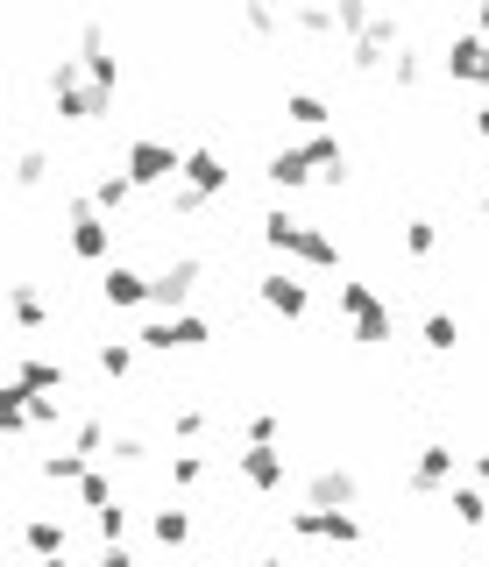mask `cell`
Instances as JSON below:
<instances>
[{
    "label": "cell",
    "instance_id": "obj_1",
    "mask_svg": "<svg viewBox=\"0 0 489 567\" xmlns=\"http://www.w3.org/2000/svg\"><path fill=\"white\" fill-rule=\"evenodd\" d=\"M263 241H270L277 256H298L305 270H334V263H341L334 234H319V227H312V220H298L291 206H270V213H263Z\"/></svg>",
    "mask_w": 489,
    "mask_h": 567
},
{
    "label": "cell",
    "instance_id": "obj_2",
    "mask_svg": "<svg viewBox=\"0 0 489 567\" xmlns=\"http://www.w3.org/2000/svg\"><path fill=\"white\" fill-rule=\"evenodd\" d=\"M107 107H114V93L93 86L86 57H57V64H50V114H57V121H100Z\"/></svg>",
    "mask_w": 489,
    "mask_h": 567
},
{
    "label": "cell",
    "instance_id": "obj_3",
    "mask_svg": "<svg viewBox=\"0 0 489 567\" xmlns=\"http://www.w3.org/2000/svg\"><path fill=\"white\" fill-rule=\"evenodd\" d=\"M64 249L78 263H114V220L93 206V192L64 199Z\"/></svg>",
    "mask_w": 489,
    "mask_h": 567
},
{
    "label": "cell",
    "instance_id": "obj_4",
    "mask_svg": "<svg viewBox=\"0 0 489 567\" xmlns=\"http://www.w3.org/2000/svg\"><path fill=\"white\" fill-rule=\"evenodd\" d=\"M334 305H341V319H348V341H355V348H383L390 327H397L390 305L376 298V284H355V277H348V284L334 291Z\"/></svg>",
    "mask_w": 489,
    "mask_h": 567
},
{
    "label": "cell",
    "instance_id": "obj_5",
    "mask_svg": "<svg viewBox=\"0 0 489 567\" xmlns=\"http://www.w3.org/2000/svg\"><path fill=\"white\" fill-rule=\"evenodd\" d=\"M121 171L135 178V192H149V185H171V178L185 171V149L156 142V135H135V142L121 149Z\"/></svg>",
    "mask_w": 489,
    "mask_h": 567
},
{
    "label": "cell",
    "instance_id": "obj_6",
    "mask_svg": "<svg viewBox=\"0 0 489 567\" xmlns=\"http://www.w3.org/2000/svg\"><path fill=\"white\" fill-rule=\"evenodd\" d=\"M291 539H312V546H362V518L355 511H291Z\"/></svg>",
    "mask_w": 489,
    "mask_h": 567
},
{
    "label": "cell",
    "instance_id": "obj_7",
    "mask_svg": "<svg viewBox=\"0 0 489 567\" xmlns=\"http://www.w3.org/2000/svg\"><path fill=\"white\" fill-rule=\"evenodd\" d=\"M454 482H461V454H454L447 440H426L419 461H412V490H419V497H447Z\"/></svg>",
    "mask_w": 489,
    "mask_h": 567
},
{
    "label": "cell",
    "instance_id": "obj_8",
    "mask_svg": "<svg viewBox=\"0 0 489 567\" xmlns=\"http://www.w3.org/2000/svg\"><path fill=\"white\" fill-rule=\"evenodd\" d=\"M305 504H312V511H355V504H362L355 468H312V475H305Z\"/></svg>",
    "mask_w": 489,
    "mask_h": 567
},
{
    "label": "cell",
    "instance_id": "obj_9",
    "mask_svg": "<svg viewBox=\"0 0 489 567\" xmlns=\"http://www.w3.org/2000/svg\"><path fill=\"white\" fill-rule=\"evenodd\" d=\"M192 291H199V256H178V263H163L156 270V291H149V305L171 319V312H185L192 305Z\"/></svg>",
    "mask_w": 489,
    "mask_h": 567
},
{
    "label": "cell",
    "instance_id": "obj_10",
    "mask_svg": "<svg viewBox=\"0 0 489 567\" xmlns=\"http://www.w3.org/2000/svg\"><path fill=\"white\" fill-rule=\"evenodd\" d=\"M149 291H156V277H142L135 263H107V270H100V305H114V312L149 305Z\"/></svg>",
    "mask_w": 489,
    "mask_h": 567
},
{
    "label": "cell",
    "instance_id": "obj_11",
    "mask_svg": "<svg viewBox=\"0 0 489 567\" xmlns=\"http://www.w3.org/2000/svg\"><path fill=\"white\" fill-rule=\"evenodd\" d=\"M234 475L249 482V490L270 497V490H284V482H291V461H284L277 447H241V454H234Z\"/></svg>",
    "mask_w": 489,
    "mask_h": 567
},
{
    "label": "cell",
    "instance_id": "obj_12",
    "mask_svg": "<svg viewBox=\"0 0 489 567\" xmlns=\"http://www.w3.org/2000/svg\"><path fill=\"white\" fill-rule=\"evenodd\" d=\"M440 64H447V78H461V86H489V43H482L475 29H461Z\"/></svg>",
    "mask_w": 489,
    "mask_h": 567
},
{
    "label": "cell",
    "instance_id": "obj_13",
    "mask_svg": "<svg viewBox=\"0 0 489 567\" xmlns=\"http://www.w3.org/2000/svg\"><path fill=\"white\" fill-rule=\"evenodd\" d=\"M178 185H192V192H213V199H227V185H234V171L220 164V156L199 142V149H185V171H178Z\"/></svg>",
    "mask_w": 489,
    "mask_h": 567
},
{
    "label": "cell",
    "instance_id": "obj_14",
    "mask_svg": "<svg viewBox=\"0 0 489 567\" xmlns=\"http://www.w3.org/2000/svg\"><path fill=\"white\" fill-rule=\"evenodd\" d=\"M256 291H263V305H270V312H284V319H305V312H312V291H305L291 270H270V277H256Z\"/></svg>",
    "mask_w": 489,
    "mask_h": 567
},
{
    "label": "cell",
    "instance_id": "obj_15",
    "mask_svg": "<svg viewBox=\"0 0 489 567\" xmlns=\"http://www.w3.org/2000/svg\"><path fill=\"white\" fill-rule=\"evenodd\" d=\"M263 178L277 185V192H305L319 171H312V156H305V142H291V149H277L270 164H263Z\"/></svg>",
    "mask_w": 489,
    "mask_h": 567
},
{
    "label": "cell",
    "instance_id": "obj_16",
    "mask_svg": "<svg viewBox=\"0 0 489 567\" xmlns=\"http://www.w3.org/2000/svg\"><path fill=\"white\" fill-rule=\"evenodd\" d=\"M305 156H312V171H319V185H348V149H341V135H305Z\"/></svg>",
    "mask_w": 489,
    "mask_h": 567
},
{
    "label": "cell",
    "instance_id": "obj_17",
    "mask_svg": "<svg viewBox=\"0 0 489 567\" xmlns=\"http://www.w3.org/2000/svg\"><path fill=\"white\" fill-rule=\"evenodd\" d=\"M447 511H454L461 532H482V525H489V497H482V482H454V490H447Z\"/></svg>",
    "mask_w": 489,
    "mask_h": 567
},
{
    "label": "cell",
    "instance_id": "obj_18",
    "mask_svg": "<svg viewBox=\"0 0 489 567\" xmlns=\"http://www.w3.org/2000/svg\"><path fill=\"white\" fill-rule=\"evenodd\" d=\"M15 383L36 390V397H57V390H64V362H50V355H22V362H15Z\"/></svg>",
    "mask_w": 489,
    "mask_h": 567
},
{
    "label": "cell",
    "instance_id": "obj_19",
    "mask_svg": "<svg viewBox=\"0 0 489 567\" xmlns=\"http://www.w3.org/2000/svg\"><path fill=\"white\" fill-rule=\"evenodd\" d=\"M8 312H15V334H43V319H50L36 284H8Z\"/></svg>",
    "mask_w": 489,
    "mask_h": 567
},
{
    "label": "cell",
    "instance_id": "obj_20",
    "mask_svg": "<svg viewBox=\"0 0 489 567\" xmlns=\"http://www.w3.org/2000/svg\"><path fill=\"white\" fill-rule=\"evenodd\" d=\"M22 546L36 560H50V553H71V532H64V518H29L22 525Z\"/></svg>",
    "mask_w": 489,
    "mask_h": 567
},
{
    "label": "cell",
    "instance_id": "obj_21",
    "mask_svg": "<svg viewBox=\"0 0 489 567\" xmlns=\"http://www.w3.org/2000/svg\"><path fill=\"white\" fill-rule=\"evenodd\" d=\"M419 341H426L433 355H454V348H461V319H454V312H426V327H419Z\"/></svg>",
    "mask_w": 489,
    "mask_h": 567
},
{
    "label": "cell",
    "instance_id": "obj_22",
    "mask_svg": "<svg viewBox=\"0 0 489 567\" xmlns=\"http://www.w3.org/2000/svg\"><path fill=\"white\" fill-rule=\"evenodd\" d=\"M86 468H93V461L78 454V447H64V454H43V461H36V475H43V482H71V490H78V475H86Z\"/></svg>",
    "mask_w": 489,
    "mask_h": 567
},
{
    "label": "cell",
    "instance_id": "obj_23",
    "mask_svg": "<svg viewBox=\"0 0 489 567\" xmlns=\"http://www.w3.org/2000/svg\"><path fill=\"white\" fill-rule=\"evenodd\" d=\"M284 114H291V121H298L305 135H319L326 121H334V107H326L319 93H291V100H284Z\"/></svg>",
    "mask_w": 489,
    "mask_h": 567
},
{
    "label": "cell",
    "instance_id": "obj_24",
    "mask_svg": "<svg viewBox=\"0 0 489 567\" xmlns=\"http://www.w3.org/2000/svg\"><path fill=\"white\" fill-rule=\"evenodd\" d=\"M291 29H305V36H341L334 8H319V0H298V8H291Z\"/></svg>",
    "mask_w": 489,
    "mask_h": 567
},
{
    "label": "cell",
    "instance_id": "obj_25",
    "mask_svg": "<svg viewBox=\"0 0 489 567\" xmlns=\"http://www.w3.org/2000/svg\"><path fill=\"white\" fill-rule=\"evenodd\" d=\"M128 199H135V178H128V171H107V178L93 185V206H100V213H121Z\"/></svg>",
    "mask_w": 489,
    "mask_h": 567
},
{
    "label": "cell",
    "instance_id": "obj_26",
    "mask_svg": "<svg viewBox=\"0 0 489 567\" xmlns=\"http://www.w3.org/2000/svg\"><path fill=\"white\" fill-rule=\"evenodd\" d=\"M71 447H78V454H86V461H93V454H107V447H114V433H107V419H78V426H71Z\"/></svg>",
    "mask_w": 489,
    "mask_h": 567
},
{
    "label": "cell",
    "instance_id": "obj_27",
    "mask_svg": "<svg viewBox=\"0 0 489 567\" xmlns=\"http://www.w3.org/2000/svg\"><path fill=\"white\" fill-rule=\"evenodd\" d=\"M149 532H156V546H185L192 539V511H156Z\"/></svg>",
    "mask_w": 489,
    "mask_h": 567
},
{
    "label": "cell",
    "instance_id": "obj_28",
    "mask_svg": "<svg viewBox=\"0 0 489 567\" xmlns=\"http://www.w3.org/2000/svg\"><path fill=\"white\" fill-rule=\"evenodd\" d=\"M433 249H440V227L426 213H412V220H404V256H433Z\"/></svg>",
    "mask_w": 489,
    "mask_h": 567
},
{
    "label": "cell",
    "instance_id": "obj_29",
    "mask_svg": "<svg viewBox=\"0 0 489 567\" xmlns=\"http://www.w3.org/2000/svg\"><path fill=\"white\" fill-rule=\"evenodd\" d=\"M135 348H149V355H178V319H149V327L135 334Z\"/></svg>",
    "mask_w": 489,
    "mask_h": 567
},
{
    "label": "cell",
    "instance_id": "obj_30",
    "mask_svg": "<svg viewBox=\"0 0 489 567\" xmlns=\"http://www.w3.org/2000/svg\"><path fill=\"white\" fill-rule=\"evenodd\" d=\"M334 22H341V36L355 43V36L376 22V8H369V0H334Z\"/></svg>",
    "mask_w": 489,
    "mask_h": 567
},
{
    "label": "cell",
    "instance_id": "obj_31",
    "mask_svg": "<svg viewBox=\"0 0 489 567\" xmlns=\"http://www.w3.org/2000/svg\"><path fill=\"white\" fill-rule=\"evenodd\" d=\"M383 78H390V86H404V93H412V86H419V78H426V64H419V50H412V43H404V50L390 57V71H383Z\"/></svg>",
    "mask_w": 489,
    "mask_h": 567
},
{
    "label": "cell",
    "instance_id": "obj_32",
    "mask_svg": "<svg viewBox=\"0 0 489 567\" xmlns=\"http://www.w3.org/2000/svg\"><path fill=\"white\" fill-rule=\"evenodd\" d=\"M241 22H249V36H263V43H270V36L284 29V22H277V8H270V0H241Z\"/></svg>",
    "mask_w": 489,
    "mask_h": 567
},
{
    "label": "cell",
    "instance_id": "obj_33",
    "mask_svg": "<svg viewBox=\"0 0 489 567\" xmlns=\"http://www.w3.org/2000/svg\"><path fill=\"white\" fill-rule=\"evenodd\" d=\"M100 369H107L114 383H128V376H135V348H128V341H100Z\"/></svg>",
    "mask_w": 489,
    "mask_h": 567
},
{
    "label": "cell",
    "instance_id": "obj_34",
    "mask_svg": "<svg viewBox=\"0 0 489 567\" xmlns=\"http://www.w3.org/2000/svg\"><path fill=\"white\" fill-rule=\"evenodd\" d=\"M43 178H50V156H43V149H22V156H15V185H22V192H36Z\"/></svg>",
    "mask_w": 489,
    "mask_h": 567
},
{
    "label": "cell",
    "instance_id": "obj_35",
    "mask_svg": "<svg viewBox=\"0 0 489 567\" xmlns=\"http://www.w3.org/2000/svg\"><path fill=\"white\" fill-rule=\"evenodd\" d=\"M78 497H86L93 511H107V504H114V482H107V468H86V475H78Z\"/></svg>",
    "mask_w": 489,
    "mask_h": 567
},
{
    "label": "cell",
    "instance_id": "obj_36",
    "mask_svg": "<svg viewBox=\"0 0 489 567\" xmlns=\"http://www.w3.org/2000/svg\"><path fill=\"white\" fill-rule=\"evenodd\" d=\"M220 199L213 192H192V185H171V213H185V220H199V213H213Z\"/></svg>",
    "mask_w": 489,
    "mask_h": 567
},
{
    "label": "cell",
    "instance_id": "obj_37",
    "mask_svg": "<svg viewBox=\"0 0 489 567\" xmlns=\"http://www.w3.org/2000/svg\"><path fill=\"white\" fill-rule=\"evenodd\" d=\"M171 482H178V490H199V482H206V454H171Z\"/></svg>",
    "mask_w": 489,
    "mask_h": 567
},
{
    "label": "cell",
    "instance_id": "obj_38",
    "mask_svg": "<svg viewBox=\"0 0 489 567\" xmlns=\"http://www.w3.org/2000/svg\"><path fill=\"white\" fill-rule=\"evenodd\" d=\"M86 71H93L100 93H121V57H114V50H107V57H86Z\"/></svg>",
    "mask_w": 489,
    "mask_h": 567
},
{
    "label": "cell",
    "instance_id": "obj_39",
    "mask_svg": "<svg viewBox=\"0 0 489 567\" xmlns=\"http://www.w3.org/2000/svg\"><path fill=\"white\" fill-rule=\"evenodd\" d=\"M171 319H178V348H206L213 341V327H206L199 312H171Z\"/></svg>",
    "mask_w": 489,
    "mask_h": 567
},
{
    "label": "cell",
    "instance_id": "obj_40",
    "mask_svg": "<svg viewBox=\"0 0 489 567\" xmlns=\"http://www.w3.org/2000/svg\"><path fill=\"white\" fill-rule=\"evenodd\" d=\"M241 440H249V447H277V412H249Z\"/></svg>",
    "mask_w": 489,
    "mask_h": 567
},
{
    "label": "cell",
    "instance_id": "obj_41",
    "mask_svg": "<svg viewBox=\"0 0 489 567\" xmlns=\"http://www.w3.org/2000/svg\"><path fill=\"white\" fill-rule=\"evenodd\" d=\"M171 433H178V440H199V433H206V412H199V404H178V412H171Z\"/></svg>",
    "mask_w": 489,
    "mask_h": 567
},
{
    "label": "cell",
    "instance_id": "obj_42",
    "mask_svg": "<svg viewBox=\"0 0 489 567\" xmlns=\"http://www.w3.org/2000/svg\"><path fill=\"white\" fill-rule=\"evenodd\" d=\"M121 532H128V504H107V511H100V546H114Z\"/></svg>",
    "mask_w": 489,
    "mask_h": 567
},
{
    "label": "cell",
    "instance_id": "obj_43",
    "mask_svg": "<svg viewBox=\"0 0 489 567\" xmlns=\"http://www.w3.org/2000/svg\"><path fill=\"white\" fill-rule=\"evenodd\" d=\"M22 412H29V426H57V419H64V404H57V397H29Z\"/></svg>",
    "mask_w": 489,
    "mask_h": 567
},
{
    "label": "cell",
    "instance_id": "obj_44",
    "mask_svg": "<svg viewBox=\"0 0 489 567\" xmlns=\"http://www.w3.org/2000/svg\"><path fill=\"white\" fill-rule=\"evenodd\" d=\"M78 57H107V29H100V22L78 29Z\"/></svg>",
    "mask_w": 489,
    "mask_h": 567
},
{
    "label": "cell",
    "instance_id": "obj_45",
    "mask_svg": "<svg viewBox=\"0 0 489 567\" xmlns=\"http://www.w3.org/2000/svg\"><path fill=\"white\" fill-rule=\"evenodd\" d=\"M107 454H114V461H142L149 447H142V433H114V447H107Z\"/></svg>",
    "mask_w": 489,
    "mask_h": 567
},
{
    "label": "cell",
    "instance_id": "obj_46",
    "mask_svg": "<svg viewBox=\"0 0 489 567\" xmlns=\"http://www.w3.org/2000/svg\"><path fill=\"white\" fill-rule=\"evenodd\" d=\"M100 567H135V553H128V539H114V546H100Z\"/></svg>",
    "mask_w": 489,
    "mask_h": 567
},
{
    "label": "cell",
    "instance_id": "obj_47",
    "mask_svg": "<svg viewBox=\"0 0 489 567\" xmlns=\"http://www.w3.org/2000/svg\"><path fill=\"white\" fill-rule=\"evenodd\" d=\"M468 475H475V482H482V490H489V447H482V454L468 461Z\"/></svg>",
    "mask_w": 489,
    "mask_h": 567
},
{
    "label": "cell",
    "instance_id": "obj_48",
    "mask_svg": "<svg viewBox=\"0 0 489 567\" xmlns=\"http://www.w3.org/2000/svg\"><path fill=\"white\" fill-rule=\"evenodd\" d=\"M475 36L489 43V0H475Z\"/></svg>",
    "mask_w": 489,
    "mask_h": 567
},
{
    "label": "cell",
    "instance_id": "obj_49",
    "mask_svg": "<svg viewBox=\"0 0 489 567\" xmlns=\"http://www.w3.org/2000/svg\"><path fill=\"white\" fill-rule=\"evenodd\" d=\"M475 135H482V142H489V100H482V107H475Z\"/></svg>",
    "mask_w": 489,
    "mask_h": 567
},
{
    "label": "cell",
    "instance_id": "obj_50",
    "mask_svg": "<svg viewBox=\"0 0 489 567\" xmlns=\"http://www.w3.org/2000/svg\"><path fill=\"white\" fill-rule=\"evenodd\" d=\"M36 567H71V553H50V560H36Z\"/></svg>",
    "mask_w": 489,
    "mask_h": 567
},
{
    "label": "cell",
    "instance_id": "obj_51",
    "mask_svg": "<svg viewBox=\"0 0 489 567\" xmlns=\"http://www.w3.org/2000/svg\"><path fill=\"white\" fill-rule=\"evenodd\" d=\"M249 567H284V560H249Z\"/></svg>",
    "mask_w": 489,
    "mask_h": 567
},
{
    "label": "cell",
    "instance_id": "obj_52",
    "mask_svg": "<svg viewBox=\"0 0 489 567\" xmlns=\"http://www.w3.org/2000/svg\"><path fill=\"white\" fill-rule=\"evenodd\" d=\"M482 220H489V199H482Z\"/></svg>",
    "mask_w": 489,
    "mask_h": 567
}]
</instances>
